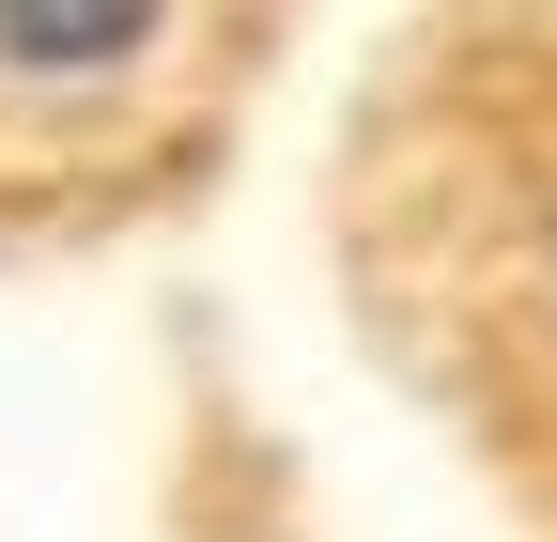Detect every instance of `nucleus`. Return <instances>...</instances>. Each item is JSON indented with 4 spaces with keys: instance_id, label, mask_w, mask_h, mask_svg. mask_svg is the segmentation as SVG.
Returning <instances> with one entry per match:
<instances>
[{
    "instance_id": "f257e3e1",
    "label": "nucleus",
    "mask_w": 557,
    "mask_h": 542,
    "mask_svg": "<svg viewBox=\"0 0 557 542\" xmlns=\"http://www.w3.org/2000/svg\"><path fill=\"white\" fill-rule=\"evenodd\" d=\"M218 0H0V171H109L156 140Z\"/></svg>"
},
{
    "instance_id": "f03ea898",
    "label": "nucleus",
    "mask_w": 557,
    "mask_h": 542,
    "mask_svg": "<svg viewBox=\"0 0 557 542\" xmlns=\"http://www.w3.org/2000/svg\"><path fill=\"white\" fill-rule=\"evenodd\" d=\"M542 310H557V263H542Z\"/></svg>"
}]
</instances>
